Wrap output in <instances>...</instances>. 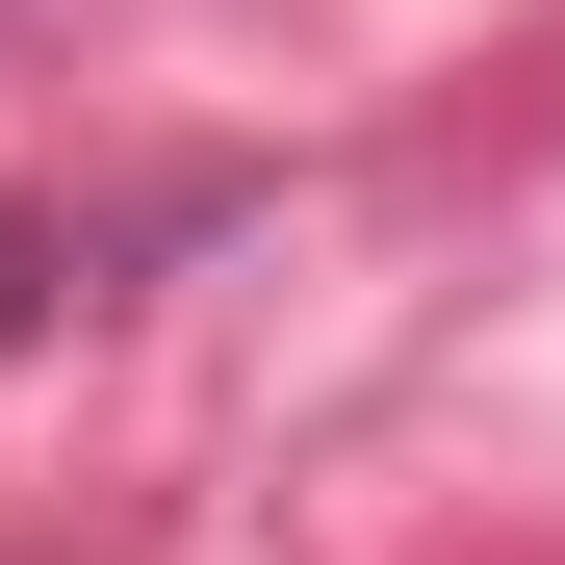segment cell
Here are the masks:
<instances>
[{"instance_id": "obj_1", "label": "cell", "mask_w": 565, "mask_h": 565, "mask_svg": "<svg viewBox=\"0 0 565 565\" xmlns=\"http://www.w3.org/2000/svg\"><path fill=\"white\" fill-rule=\"evenodd\" d=\"M52 309V206H0V334H26Z\"/></svg>"}]
</instances>
